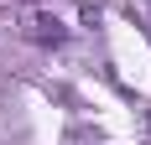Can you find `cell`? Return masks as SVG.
<instances>
[{"label":"cell","mask_w":151,"mask_h":145,"mask_svg":"<svg viewBox=\"0 0 151 145\" xmlns=\"http://www.w3.org/2000/svg\"><path fill=\"white\" fill-rule=\"evenodd\" d=\"M21 36L37 42V47H63V42H68V26H63L47 5H31V11L21 16Z\"/></svg>","instance_id":"6da1fadb"}]
</instances>
